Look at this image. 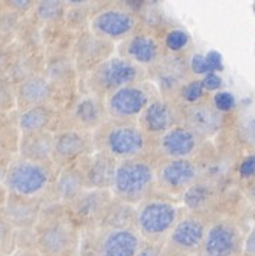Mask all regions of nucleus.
<instances>
[{"mask_svg":"<svg viewBox=\"0 0 255 256\" xmlns=\"http://www.w3.org/2000/svg\"><path fill=\"white\" fill-rule=\"evenodd\" d=\"M94 148L113 157L117 162L147 156L151 140L137 122L107 120L93 134Z\"/></svg>","mask_w":255,"mask_h":256,"instance_id":"nucleus-1","label":"nucleus"},{"mask_svg":"<svg viewBox=\"0 0 255 256\" xmlns=\"http://www.w3.org/2000/svg\"><path fill=\"white\" fill-rule=\"evenodd\" d=\"M156 163L157 158L153 154L118 162L111 186L114 198L137 206L146 198L154 196Z\"/></svg>","mask_w":255,"mask_h":256,"instance_id":"nucleus-2","label":"nucleus"},{"mask_svg":"<svg viewBox=\"0 0 255 256\" xmlns=\"http://www.w3.org/2000/svg\"><path fill=\"white\" fill-rule=\"evenodd\" d=\"M182 214L172 198L151 196L136 206L134 229L144 242L163 244Z\"/></svg>","mask_w":255,"mask_h":256,"instance_id":"nucleus-3","label":"nucleus"},{"mask_svg":"<svg viewBox=\"0 0 255 256\" xmlns=\"http://www.w3.org/2000/svg\"><path fill=\"white\" fill-rule=\"evenodd\" d=\"M147 70L134 62L114 55L85 75V92H91L105 98L120 88L144 81Z\"/></svg>","mask_w":255,"mask_h":256,"instance_id":"nucleus-4","label":"nucleus"},{"mask_svg":"<svg viewBox=\"0 0 255 256\" xmlns=\"http://www.w3.org/2000/svg\"><path fill=\"white\" fill-rule=\"evenodd\" d=\"M54 164H44L16 158L8 166L3 183L9 194L38 198L54 184Z\"/></svg>","mask_w":255,"mask_h":256,"instance_id":"nucleus-5","label":"nucleus"},{"mask_svg":"<svg viewBox=\"0 0 255 256\" xmlns=\"http://www.w3.org/2000/svg\"><path fill=\"white\" fill-rule=\"evenodd\" d=\"M140 16L126 6L110 4L97 9L88 19L94 35L111 44H121L139 32Z\"/></svg>","mask_w":255,"mask_h":256,"instance_id":"nucleus-6","label":"nucleus"},{"mask_svg":"<svg viewBox=\"0 0 255 256\" xmlns=\"http://www.w3.org/2000/svg\"><path fill=\"white\" fill-rule=\"evenodd\" d=\"M157 96H160L159 91L150 82L131 84L105 96V111L110 120L137 122L147 105Z\"/></svg>","mask_w":255,"mask_h":256,"instance_id":"nucleus-7","label":"nucleus"},{"mask_svg":"<svg viewBox=\"0 0 255 256\" xmlns=\"http://www.w3.org/2000/svg\"><path fill=\"white\" fill-rule=\"evenodd\" d=\"M200 178L196 158H160L156 163V190L164 198H182Z\"/></svg>","mask_w":255,"mask_h":256,"instance_id":"nucleus-8","label":"nucleus"},{"mask_svg":"<svg viewBox=\"0 0 255 256\" xmlns=\"http://www.w3.org/2000/svg\"><path fill=\"white\" fill-rule=\"evenodd\" d=\"M58 214L39 226L36 234L42 256H71L78 242V230L71 214Z\"/></svg>","mask_w":255,"mask_h":256,"instance_id":"nucleus-9","label":"nucleus"},{"mask_svg":"<svg viewBox=\"0 0 255 256\" xmlns=\"http://www.w3.org/2000/svg\"><path fill=\"white\" fill-rule=\"evenodd\" d=\"M153 85L162 98L176 102L183 85L192 80L189 59L182 54H164L163 58L147 70Z\"/></svg>","mask_w":255,"mask_h":256,"instance_id":"nucleus-10","label":"nucleus"},{"mask_svg":"<svg viewBox=\"0 0 255 256\" xmlns=\"http://www.w3.org/2000/svg\"><path fill=\"white\" fill-rule=\"evenodd\" d=\"M179 124L192 130L200 140L216 136L223 126V114L216 110L212 100H202L195 104L174 102Z\"/></svg>","mask_w":255,"mask_h":256,"instance_id":"nucleus-11","label":"nucleus"},{"mask_svg":"<svg viewBox=\"0 0 255 256\" xmlns=\"http://www.w3.org/2000/svg\"><path fill=\"white\" fill-rule=\"evenodd\" d=\"M143 239L134 228H95V256H139Z\"/></svg>","mask_w":255,"mask_h":256,"instance_id":"nucleus-12","label":"nucleus"},{"mask_svg":"<svg viewBox=\"0 0 255 256\" xmlns=\"http://www.w3.org/2000/svg\"><path fill=\"white\" fill-rule=\"evenodd\" d=\"M203 140L182 124H176L159 138L151 141V152L160 158H196Z\"/></svg>","mask_w":255,"mask_h":256,"instance_id":"nucleus-13","label":"nucleus"},{"mask_svg":"<svg viewBox=\"0 0 255 256\" xmlns=\"http://www.w3.org/2000/svg\"><path fill=\"white\" fill-rule=\"evenodd\" d=\"M242 234L229 219L209 222L200 256H238L242 254Z\"/></svg>","mask_w":255,"mask_h":256,"instance_id":"nucleus-14","label":"nucleus"},{"mask_svg":"<svg viewBox=\"0 0 255 256\" xmlns=\"http://www.w3.org/2000/svg\"><path fill=\"white\" fill-rule=\"evenodd\" d=\"M91 132L74 128H62L55 132L52 162L58 167H67L81 162L94 152Z\"/></svg>","mask_w":255,"mask_h":256,"instance_id":"nucleus-15","label":"nucleus"},{"mask_svg":"<svg viewBox=\"0 0 255 256\" xmlns=\"http://www.w3.org/2000/svg\"><path fill=\"white\" fill-rule=\"evenodd\" d=\"M208 223L205 216L185 212L174 224L164 244L180 252L197 255L205 240Z\"/></svg>","mask_w":255,"mask_h":256,"instance_id":"nucleus-16","label":"nucleus"},{"mask_svg":"<svg viewBox=\"0 0 255 256\" xmlns=\"http://www.w3.org/2000/svg\"><path fill=\"white\" fill-rule=\"evenodd\" d=\"M70 124L65 128H74L94 134L108 120L104 98L91 92L77 96L68 110Z\"/></svg>","mask_w":255,"mask_h":256,"instance_id":"nucleus-17","label":"nucleus"},{"mask_svg":"<svg viewBox=\"0 0 255 256\" xmlns=\"http://www.w3.org/2000/svg\"><path fill=\"white\" fill-rule=\"evenodd\" d=\"M116 45L95 36L90 30H82L75 40L74 46V64L78 74L88 75L104 60L114 56Z\"/></svg>","mask_w":255,"mask_h":256,"instance_id":"nucleus-18","label":"nucleus"},{"mask_svg":"<svg viewBox=\"0 0 255 256\" xmlns=\"http://www.w3.org/2000/svg\"><path fill=\"white\" fill-rule=\"evenodd\" d=\"M118 55L134 62L146 70L153 68L164 55V46L157 36L149 32H137L118 46Z\"/></svg>","mask_w":255,"mask_h":256,"instance_id":"nucleus-19","label":"nucleus"},{"mask_svg":"<svg viewBox=\"0 0 255 256\" xmlns=\"http://www.w3.org/2000/svg\"><path fill=\"white\" fill-rule=\"evenodd\" d=\"M137 124L151 141L159 138L166 131L179 124L176 104L173 101L157 96L143 111Z\"/></svg>","mask_w":255,"mask_h":256,"instance_id":"nucleus-20","label":"nucleus"},{"mask_svg":"<svg viewBox=\"0 0 255 256\" xmlns=\"http://www.w3.org/2000/svg\"><path fill=\"white\" fill-rule=\"evenodd\" d=\"M117 164V160L98 150L82 158L80 166L84 170L87 190H111Z\"/></svg>","mask_w":255,"mask_h":256,"instance_id":"nucleus-21","label":"nucleus"},{"mask_svg":"<svg viewBox=\"0 0 255 256\" xmlns=\"http://www.w3.org/2000/svg\"><path fill=\"white\" fill-rule=\"evenodd\" d=\"M57 90L45 74H31L16 84V102L22 111L31 106L51 104Z\"/></svg>","mask_w":255,"mask_h":256,"instance_id":"nucleus-22","label":"nucleus"},{"mask_svg":"<svg viewBox=\"0 0 255 256\" xmlns=\"http://www.w3.org/2000/svg\"><path fill=\"white\" fill-rule=\"evenodd\" d=\"M113 198L114 196L111 190H85L74 203L67 206V210L72 219L97 224Z\"/></svg>","mask_w":255,"mask_h":256,"instance_id":"nucleus-23","label":"nucleus"},{"mask_svg":"<svg viewBox=\"0 0 255 256\" xmlns=\"http://www.w3.org/2000/svg\"><path fill=\"white\" fill-rule=\"evenodd\" d=\"M52 190L61 204L70 206L87 190L85 176L80 163L62 167L55 176Z\"/></svg>","mask_w":255,"mask_h":256,"instance_id":"nucleus-24","label":"nucleus"},{"mask_svg":"<svg viewBox=\"0 0 255 256\" xmlns=\"http://www.w3.org/2000/svg\"><path fill=\"white\" fill-rule=\"evenodd\" d=\"M54 138H55L54 131L21 134L19 142H18L19 157L24 160L35 162V163L54 164L52 162Z\"/></svg>","mask_w":255,"mask_h":256,"instance_id":"nucleus-25","label":"nucleus"},{"mask_svg":"<svg viewBox=\"0 0 255 256\" xmlns=\"http://www.w3.org/2000/svg\"><path fill=\"white\" fill-rule=\"evenodd\" d=\"M41 214V203L38 198H19L9 194L3 208V219L13 228H31L34 226Z\"/></svg>","mask_w":255,"mask_h":256,"instance_id":"nucleus-26","label":"nucleus"},{"mask_svg":"<svg viewBox=\"0 0 255 256\" xmlns=\"http://www.w3.org/2000/svg\"><path fill=\"white\" fill-rule=\"evenodd\" d=\"M58 122V111L51 104L31 106L19 111L16 126L21 134L54 131Z\"/></svg>","mask_w":255,"mask_h":256,"instance_id":"nucleus-27","label":"nucleus"},{"mask_svg":"<svg viewBox=\"0 0 255 256\" xmlns=\"http://www.w3.org/2000/svg\"><path fill=\"white\" fill-rule=\"evenodd\" d=\"M216 190L218 187L215 183H210L205 178H199L180 198L183 210L187 213H196L203 216V213L215 204L218 194Z\"/></svg>","mask_w":255,"mask_h":256,"instance_id":"nucleus-28","label":"nucleus"},{"mask_svg":"<svg viewBox=\"0 0 255 256\" xmlns=\"http://www.w3.org/2000/svg\"><path fill=\"white\" fill-rule=\"evenodd\" d=\"M136 206L123 203L117 198L105 208L95 228H134Z\"/></svg>","mask_w":255,"mask_h":256,"instance_id":"nucleus-29","label":"nucleus"},{"mask_svg":"<svg viewBox=\"0 0 255 256\" xmlns=\"http://www.w3.org/2000/svg\"><path fill=\"white\" fill-rule=\"evenodd\" d=\"M75 74H78V70L75 68L74 60L67 58L65 55H57L48 60L45 75L55 90H58L59 86H67L74 80Z\"/></svg>","mask_w":255,"mask_h":256,"instance_id":"nucleus-30","label":"nucleus"},{"mask_svg":"<svg viewBox=\"0 0 255 256\" xmlns=\"http://www.w3.org/2000/svg\"><path fill=\"white\" fill-rule=\"evenodd\" d=\"M67 3L59 0H41L34 8L35 18L44 24H58L67 16Z\"/></svg>","mask_w":255,"mask_h":256,"instance_id":"nucleus-31","label":"nucleus"},{"mask_svg":"<svg viewBox=\"0 0 255 256\" xmlns=\"http://www.w3.org/2000/svg\"><path fill=\"white\" fill-rule=\"evenodd\" d=\"M205 88L202 80L199 78H192L190 81L183 85V88L180 90L179 96L176 100V102H183V104H195L202 100H205Z\"/></svg>","mask_w":255,"mask_h":256,"instance_id":"nucleus-32","label":"nucleus"},{"mask_svg":"<svg viewBox=\"0 0 255 256\" xmlns=\"http://www.w3.org/2000/svg\"><path fill=\"white\" fill-rule=\"evenodd\" d=\"M187 44H189V35L183 29L179 28L169 30L163 40V46L169 50V54H182V50H185Z\"/></svg>","mask_w":255,"mask_h":256,"instance_id":"nucleus-33","label":"nucleus"},{"mask_svg":"<svg viewBox=\"0 0 255 256\" xmlns=\"http://www.w3.org/2000/svg\"><path fill=\"white\" fill-rule=\"evenodd\" d=\"M15 106H18L16 86L8 78H0V112H9Z\"/></svg>","mask_w":255,"mask_h":256,"instance_id":"nucleus-34","label":"nucleus"},{"mask_svg":"<svg viewBox=\"0 0 255 256\" xmlns=\"http://www.w3.org/2000/svg\"><path fill=\"white\" fill-rule=\"evenodd\" d=\"M212 102L222 114H226L235 108V98L231 92H226V91H219L215 94L212 96Z\"/></svg>","mask_w":255,"mask_h":256,"instance_id":"nucleus-35","label":"nucleus"},{"mask_svg":"<svg viewBox=\"0 0 255 256\" xmlns=\"http://www.w3.org/2000/svg\"><path fill=\"white\" fill-rule=\"evenodd\" d=\"M189 66H190L192 75H196V76H206L208 74L212 72L208 60H206V56L199 55V54L193 55L192 58L189 59Z\"/></svg>","mask_w":255,"mask_h":256,"instance_id":"nucleus-36","label":"nucleus"},{"mask_svg":"<svg viewBox=\"0 0 255 256\" xmlns=\"http://www.w3.org/2000/svg\"><path fill=\"white\" fill-rule=\"evenodd\" d=\"M36 2L31 0H11V2H5L6 9L11 10L15 14H25L29 10H34Z\"/></svg>","mask_w":255,"mask_h":256,"instance_id":"nucleus-37","label":"nucleus"},{"mask_svg":"<svg viewBox=\"0 0 255 256\" xmlns=\"http://www.w3.org/2000/svg\"><path fill=\"white\" fill-rule=\"evenodd\" d=\"M239 176L243 180H251L255 177V154L248 156L242 160V163L239 164Z\"/></svg>","mask_w":255,"mask_h":256,"instance_id":"nucleus-38","label":"nucleus"},{"mask_svg":"<svg viewBox=\"0 0 255 256\" xmlns=\"http://www.w3.org/2000/svg\"><path fill=\"white\" fill-rule=\"evenodd\" d=\"M202 84H203V88H205L206 92H216L222 86V80H220L218 74L210 72L206 76L202 78Z\"/></svg>","mask_w":255,"mask_h":256,"instance_id":"nucleus-39","label":"nucleus"},{"mask_svg":"<svg viewBox=\"0 0 255 256\" xmlns=\"http://www.w3.org/2000/svg\"><path fill=\"white\" fill-rule=\"evenodd\" d=\"M242 256H255V226L249 230L243 240Z\"/></svg>","mask_w":255,"mask_h":256,"instance_id":"nucleus-40","label":"nucleus"},{"mask_svg":"<svg viewBox=\"0 0 255 256\" xmlns=\"http://www.w3.org/2000/svg\"><path fill=\"white\" fill-rule=\"evenodd\" d=\"M205 56H206V60H208L209 66H210L212 72H213V70H222V56L219 55V52H216V50H210V52L206 54Z\"/></svg>","mask_w":255,"mask_h":256,"instance_id":"nucleus-41","label":"nucleus"},{"mask_svg":"<svg viewBox=\"0 0 255 256\" xmlns=\"http://www.w3.org/2000/svg\"><path fill=\"white\" fill-rule=\"evenodd\" d=\"M159 256H196V255H192V254H186V252H180V250H176V249H172V248H169V246H163L162 252H160V255Z\"/></svg>","mask_w":255,"mask_h":256,"instance_id":"nucleus-42","label":"nucleus"},{"mask_svg":"<svg viewBox=\"0 0 255 256\" xmlns=\"http://www.w3.org/2000/svg\"><path fill=\"white\" fill-rule=\"evenodd\" d=\"M246 193L255 202V177L248 182V184H246Z\"/></svg>","mask_w":255,"mask_h":256,"instance_id":"nucleus-43","label":"nucleus"},{"mask_svg":"<svg viewBox=\"0 0 255 256\" xmlns=\"http://www.w3.org/2000/svg\"><path fill=\"white\" fill-rule=\"evenodd\" d=\"M3 152H5V144L0 140V158H2V156H3Z\"/></svg>","mask_w":255,"mask_h":256,"instance_id":"nucleus-44","label":"nucleus"},{"mask_svg":"<svg viewBox=\"0 0 255 256\" xmlns=\"http://www.w3.org/2000/svg\"><path fill=\"white\" fill-rule=\"evenodd\" d=\"M254 12H255V4H254Z\"/></svg>","mask_w":255,"mask_h":256,"instance_id":"nucleus-45","label":"nucleus"}]
</instances>
